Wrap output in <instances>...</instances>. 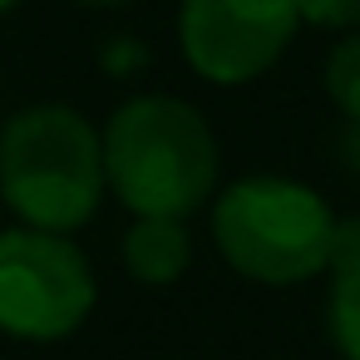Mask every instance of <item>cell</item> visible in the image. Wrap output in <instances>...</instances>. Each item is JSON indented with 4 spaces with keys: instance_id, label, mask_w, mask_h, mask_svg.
Returning <instances> with one entry per match:
<instances>
[{
    "instance_id": "cell-1",
    "label": "cell",
    "mask_w": 360,
    "mask_h": 360,
    "mask_svg": "<svg viewBox=\"0 0 360 360\" xmlns=\"http://www.w3.org/2000/svg\"><path fill=\"white\" fill-rule=\"evenodd\" d=\"M217 168V139L188 99L134 94L104 124V178L134 217L188 222L212 202Z\"/></svg>"
},
{
    "instance_id": "cell-2",
    "label": "cell",
    "mask_w": 360,
    "mask_h": 360,
    "mask_svg": "<svg viewBox=\"0 0 360 360\" xmlns=\"http://www.w3.org/2000/svg\"><path fill=\"white\" fill-rule=\"evenodd\" d=\"M109 193L104 134L70 104H30L0 124V198L40 232H79Z\"/></svg>"
},
{
    "instance_id": "cell-3",
    "label": "cell",
    "mask_w": 360,
    "mask_h": 360,
    "mask_svg": "<svg viewBox=\"0 0 360 360\" xmlns=\"http://www.w3.org/2000/svg\"><path fill=\"white\" fill-rule=\"evenodd\" d=\"M330 202L276 173H252L212 202V242L222 262L257 286H301L330 262Z\"/></svg>"
},
{
    "instance_id": "cell-4",
    "label": "cell",
    "mask_w": 360,
    "mask_h": 360,
    "mask_svg": "<svg viewBox=\"0 0 360 360\" xmlns=\"http://www.w3.org/2000/svg\"><path fill=\"white\" fill-rule=\"evenodd\" d=\"M99 301L89 257L65 232L6 227L0 232V335L15 340H65Z\"/></svg>"
},
{
    "instance_id": "cell-5",
    "label": "cell",
    "mask_w": 360,
    "mask_h": 360,
    "mask_svg": "<svg viewBox=\"0 0 360 360\" xmlns=\"http://www.w3.org/2000/svg\"><path fill=\"white\" fill-rule=\"evenodd\" d=\"M296 0H183L178 45L193 75L237 89L262 79L296 40Z\"/></svg>"
},
{
    "instance_id": "cell-6",
    "label": "cell",
    "mask_w": 360,
    "mask_h": 360,
    "mask_svg": "<svg viewBox=\"0 0 360 360\" xmlns=\"http://www.w3.org/2000/svg\"><path fill=\"white\" fill-rule=\"evenodd\" d=\"M124 266L139 286H173L193 266V232L178 217H134L124 237Z\"/></svg>"
},
{
    "instance_id": "cell-7",
    "label": "cell",
    "mask_w": 360,
    "mask_h": 360,
    "mask_svg": "<svg viewBox=\"0 0 360 360\" xmlns=\"http://www.w3.org/2000/svg\"><path fill=\"white\" fill-rule=\"evenodd\" d=\"M326 94H330V104L350 124H360V30H350L330 50V60H326Z\"/></svg>"
},
{
    "instance_id": "cell-8",
    "label": "cell",
    "mask_w": 360,
    "mask_h": 360,
    "mask_svg": "<svg viewBox=\"0 0 360 360\" xmlns=\"http://www.w3.org/2000/svg\"><path fill=\"white\" fill-rule=\"evenodd\" d=\"M326 321H330V340H335V350H340L345 360H360V281L330 286Z\"/></svg>"
},
{
    "instance_id": "cell-9",
    "label": "cell",
    "mask_w": 360,
    "mask_h": 360,
    "mask_svg": "<svg viewBox=\"0 0 360 360\" xmlns=\"http://www.w3.org/2000/svg\"><path fill=\"white\" fill-rule=\"evenodd\" d=\"M330 286H345V281H360V217H335V232H330Z\"/></svg>"
},
{
    "instance_id": "cell-10",
    "label": "cell",
    "mask_w": 360,
    "mask_h": 360,
    "mask_svg": "<svg viewBox=\"0 0 360 360\" xmlns=\"http://www.w3.org/2000/svg\"><path fill=\"white\" fill-rule=\"evenodd\" d=\"M301 25H321V30H360V0H296Z\"/></svg>"
},
{
    "instance_id": "cell-11",
    "label": "cell",
    "mask_w": 360,
    "mask_h": 360,
    "mask_svg": "<svg viewBox=\"0 0 360 360\" xmlns=\"http://www.w3.org/2000/svg\"><path fill=\"white\" fill-rule=\"evenodd\" d=\"M148 65V50H143V40H134V35H119V40H109V50H104V70L109 75H134V70H143Z\"/></svg>"
},
{
    "instance_id": "cell-12",
    "label": "cell",
    "mask_w": 360,
    "mask_h": 360,
    "mask_svg": "<svg viewBox=\"0 0 360 360\" xmlns=\"http://www.w3.org/2000/svg\"><path fill=\"white\" fill-rule=\"evenodd\" d=\"M79 6H124V0H79Z\"/></svg>"
},
{
    "instance_id": "cell-13",
    "label": "cell",
    "mask_w": 360,
    "mask_h": 360,
    "mask_svg": "<svg viewBox=\"0 0 360 360\" xmlns=\"http://www.w3.org/2000/svg\"><path fill=\"white\" fill-rule=\"evenodd\" d=\"M20 6V0H0V15H6V11H15Z\"/></svg>"
}]
</instances>
